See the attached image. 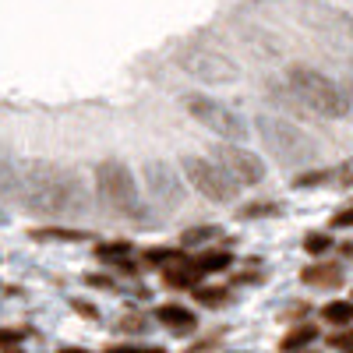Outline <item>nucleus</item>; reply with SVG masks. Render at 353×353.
<instances>
[{"mask_svg": "<svg viewBox=\"0 0 353 353\" xmlns=\"http://www.w3.org/2000/svg\"><path fill=\"white\" fill-rule=\"evenodd\" d=\"M96 191L103 198V205L110 212L124 216V219H138L141 209V198H138V184H134V173L121 163V159H103L96 163Z\"/></svg>", "mask_w": 353, "mask_h": 353, "instance_id": "nucleus-3", "label": "nucleus"}, {"mask_svg": "<svg viewBox=\"0 0 353 353\" xmlns=\"http://www.w3.org/2000/svg\"><path fill=\"white\" fill-rule=\"evenodd\" d=\"M74 311H81V314H88V318H96V307L85 304V301H74Z\"/></svg>", "mask_w": 353, "mask_h": 353, "instance_id": "nucleus-27", "label": "nucleus"}, {"mask_svg": "<svg viewBox=\"0 0 353 353\" xmlns=\"http://www.w3.org/2000/svg\"><path fill=\"white\" fill-rule=\"evenodd\" d=\"M176 64H181L191 78L205 81V85H230V81H237V64H233L226 53H219L216 46H205V43L181 46V50H176Z\"/></svg>", "mask_w": 353, "mask_h": 353, "instance_id": "nucleus-6", "label": "nucleus"}, {"mask_svg": "<svg viewBox=\"0 0 353 353\" xmlns=\"http://www.w3.org/2000/svg\"><path fill=\"white\" fill-rule=\"evenodd\" d=\"M212 156H216V163L226 170V176L237 188H254V184L265 181V163L254 152L241 149V145L223 141V145H216V149H212Z\"/></svg>", "mask_w": 353, "mask_h": 353, "instance_id": "nucleus-8", "label": "nucleus"}, {"mask_svg": "<svg viewBox=\"0 0 353 353\" xmlns=\"http://www.w3.org/2000/svg\"><path fill=\"white\" fill-rule=\"evenodd\" d=\"M332 226H336V230H350V226H353V205L332 216Z\"/></svg>", "mask_w": 353, "mask_h": 353, "instance_id": "nucleus-25", "label": "nucleus"}, {"mask_svg": "<svg viewBox=\"0 0 353 353\" xmlns=\"http://www.w3.org/2000/svg\"><path fill=\"white\" fill-rule=\"evenodd\" d=\"M350 32H353V18H350Z\"/></svg>", "mask_w": 353, "mask_h": 353, "instance_id": "nucleus-29", "label": "nucleus"}, {"mask_svg": "<svg viewBox=\"0 0 353 353\" xmlns=\"http://www.w3.org/2000/svg\"><path fill=\"white\" fill-rule=\"evenodd\" d=\"M145 258H149L152 265H159V269L166 272V269H176V265H184L188 261V254L181 251V248H149V251H145Z\"/></svg>", "mask_w": 353, "mask_h": 353, "instance_id": "nucleus-16", "label": "nucleus"}, {"mask_svg": "<svg viewBox=\"0 0 353 353\" xmlns=\"http://www.w3.org/2000/svg\"><path fill=\"white\" fill-rule=\"evenodd\" d=\"M321 318L329 321V325H353V301H329L325 307H321Z\"/></svg>", "mask_w": 353, "mask_h": 353, "instance_id": "nucleus-15", "label": "nucleus"}, {"mask_svg": "<svg viewBox=\"0 0 353 353\" xmlns=\"http://www.w3.org/2000/svg\"><path fill=\"white\" fill-rule=\"evenodd\" d=\"M156 318L163 321L170 332H176V336H188V332H194V325H198L194 311H191V307H181V304H163V307L156 311Z\"/></svg>", "mask_w": 353, "mask_h": 353, "instance_id": "nucleus-10", "label": "nucleus"}, {"mask_svg": "<svg viewBox=\"0 0 353 353\" xmlns=\"http://www.w3.org/2000/svg\"><path fill=\"white\" fill-rule=\"evenodd\" d=\"M184 173H188V184L201 194V198H209V201H233L237 198V184L226 176V170L216 163V159H205V156H184Z\"/></svg>", "mask_w": 353, "mask_h": 353, "instance_id": "nucleus-7", "label": "nucleus"}, {"mask_svg": "<svg viewBox=\"0 0 353 353\" xmlns=\"http://www.w3.org/2000/svg\"><path fill=\"white\" fill-rule=\"evenodd\" d=\"M272 212H279V205H248L241 219H258V216H272Z\"/></svg>", "mask_w": 353, "mask_h": 353, "instance_id": "nucleus-22", "label": "nucleus"}, {"mask_svg": "<svg viewBox=\"0 0 353 353\" xmlns=\"http://www.w3.org/2000/svg\"><path fill=\"white\" fill-rule=\"evenodd\" d=\"M28 237L32 241H43V244H78V241H92V233L88 230H71V226H36L28 230Z\"/></svg>", "mask_w": 353, "mask_h": 353, "instance_id": "nucleus-11", "label": "nucleus"}, {"mask_svg": "<svg viewBox=\"0 0 353 353\" xmlns=\"http://www.w3.org/2000/svg\"><path fill=\"white\" fill-rule=\"evenodd\" d=\"M230 265H233V254L230 251H205V254H198L194 269H198V276H212V272L230 269Z\"/></svg>", "mask_w": 353, "mask_h": 353, "instance_id": "nucleus-14", "label": "nucleus"}, {"mask_svg": "<svg viewBox=\"0 0 353 353\" xmlns=\"http://www.w3.org/2000/svg\"><path fill=\"white\" fill-rule=\"evenodd\" d=\"M121 329H124V332H141V329H145V321L134 314V318H124V321H121Z\"/></svg>", "mask_w": 353, "mask_h": 353, "instance_id": "nucleus-26", "label": "nucleus"}, {"mask_svg": "<svg viewBox=\"0 0 353 353\" xmlns=\"http://www.w3.org/2000/svg\"><path fill=\"white\" fill-rule=\"evenodd\" d=\"M145 188H149V194L163 205V209H176V205L184 201V181L163 159H149V163H145Z\"/></svg>", "mask_w": 353, "mask_h": 353, "instance_id": "nucleus-9", "label": "nucleus"}, {"mask_svg": "<svg viewBox=\"0 0 353 353\" xmlns=\"http://www.w3.org/2000/svg\"><path fill=\"white\" fill-rule=\"evenodd\" d=\"M301 279H304L307 286H325V290H332V286H343V269H339V265H311V269L301 272Z\"/></svg>", "mask_w": 353, "mask_h": 353, "instance_id": "nucleus-12", "label": "nucleus"}, {"mask_svg": "<svg viewBox=\"0 0 353 353\" xmlns=\"http://www.w3.org/2000/svg\"><path fill=\"white\" fill-rule=\"evenodd\" d=\"M329 343H332L336 350H343V353H350V350H353V325H350L346 332H336V336H332Z\"/></svg>", "mask_w": 353, "mask_h": 353, "instance_id": "nucleus-23", "label": "nucleus"}, {"mask_svg": "<svg viewBox=\"0 0 353 353\" xmlns=\"http://www.w3.org/2000/svg\"><path fill=\"white\" fill-rule=\"evenodd\" d=\"M18 188V166L0 152V194H14Z\"/></svg>", "mask_w": 353, "mask_h": 353, "instance_id": "nucleus-19", "label": "nucleus"}, {"mask_svg": "<svg viewBox=\"0 0 353 353\" xmlns=\"http://www.w3.org/2000/svg\"><path fill=\"white\" fill-rule=\"evenodd\" d=\"M304 251L307 254H325V251H332V237H329V233H307V237H304Z\"/></svg>", "mask_w": 353, "mask_h": 353, "instance_id": "nucleus-20", "label": "nucleus"}, {"mask_svg": "<svg viewBox=\"0 0 353 353\" xmlns=\"http://www.w3.org/2000/svg\"><path fill=\"white\" fill-rule=\"evenodd\" d=\"M286 88H290V96L297 99L301 110H311L318 117H325V121H339V117L350 113L346 92L332 78H325L314 68H304V64L286 68Z\"/></svg>", "mask_w": 353, "mask_h": 353, "instance_id": "nucleus-2", "label": "nucleus"}, {"mask_svg": "<svg viewBox=\"0 0 353 353\" xmlns=\"http://www.w3.org/2000/svg\"><path fill=\"white\" fill-rule=\"evenodd\" d=\"M61 353H88V350H74V346H68V350H61Z\"/></svg>", "mask_w": 353, "mask_h": 353, "instance_id": "nucleus-28", "label": "nucleus"}, {"mask_svg": "<svg viewBox=\"0 0 353 353\" xmlns=\"http://www.w3.org/2000/svg\"><path fill=\"white\" fill-rule=\"evenodd\" d=\"M258 134L265 141V149H269L279 163L286 166H297V163H311L314 159V141L297 128V124H290L283 121V117H272V113H261L258 117Z\"/></svg>", "mask_w": 353, "mask_h": 353, "instance_id": "nucleus-4", "label": "nucleus"}, {"mask_svg": "<svg viewBox=\"0 0 353 353\" xmlns=\"http://www.w3.org/2000/svg\"><path fill=\"white\" fill-rule=\"evenodd\" d=\"M223 230L219 226H191L181 233V248H194V244H205V241H219Z\"/></svg>", "mask_w": 353, "mask_h": 353, "instance_id": "nucleus-17", "label": "nucleus"}, {"mask_svg": "<svg viewBox=\"0 0 353 353\" xmlns=\"http://www.w3.org/2000/svg\"><path fill=\"white\" fill-rule=\"evenodd\" d=\"M134 248H131V241H110V244H96V258H103V261H128V254H131Z\"/></svg>", "mask_w": 353, "mask_h": 353, "instance_id": "nucleus-18", "label": "nucleus"}, {"mask_svg": "<svg viewBox=\"0 0 353 353\" xmlns=\"http://www.w3.org/2000/svg\"><path fill=\"white\" fill-rule=\"evenodd\" d=\"M194 297H198V304H205V307H219V304H226V290L205 286V290H194Z\"/></svg>", "mask_w": 353, "mask_h": 353, "instance_id": "nucleus-21", "label": "nucleus"}, {"mask_svg": "<svg viewBox=\"0 0 353 353\" xmlns=\"http://www.w3.org/2000/svg\"><path fill=\"white\" fill-rule=\"evenodd\" d=\"M350 353H353V350H350Z\"/></svg>", "mask_w": 353, "mask_h": 353, "instance_id": "nucleus-30", "label": "nucleus"}, {"mask_svg": "<svg viewBox=\"0 0 353 353\" xmlns=\"http://www.w3.org/2000/svg\"><path fill=\"white\" fill-rule=\"evenodd\" d=\"M314 339H318V325H307V321H304V325L290 329V332L283 336L279 350H283V353H301V350H304V346H311Z\"/></svg>", "mask_w": 353, "mask_h": 353, "instance_id": "nucleus-13", "label": "nucleus"}, {"mask_svg": "<svg viewBox=\"0 0 353 353\" xmlns=\"http://www.w3.org/2000/svg\"><path fill=\"white\" fill-rule=\"evenodd\" d=\"M106 353H163V346H134V343H128V346H110Z\"/></svg>", "mask_w": 353, "mask_h": 353, "instance_id": "nucleus-24", "label": "nucleus"}, {"mask_svg": "<svg viewBox=\"0 0 353 353\" xmlns=\"http://www.w3.org/2000/svg\"><path fill=\"white\" fill-rule=\"evenodd\" d=\"M14 198L36 216H53V219H68V216H85L92 198L88 188L81 184V176L71 173L61 163H46V159H25L18 166V188Z\"/></svg>", "mask_w": 353, "mask_h": 353, "instance_id": "nucleus-1", "label": "nucleus"}, {"mask_svg": "<svg viewBox=\"0 0 353 353\" xmlns=\"http://www.w3.org/2000/svg\"><path fill=\"white\" fill-rule=\"evenodd\" d=\"M184 110L194 117V121L201 124V128H209L212 134H219L223 141H230V145H237V141H244L248 138V121L233 110V106H226L223 99H212V96H184Z\"/></svg>", "mask_w": 353, "mask_h": 353, "instance_id": "nucleus-5", "label": "nucleus"}]
</instances>
